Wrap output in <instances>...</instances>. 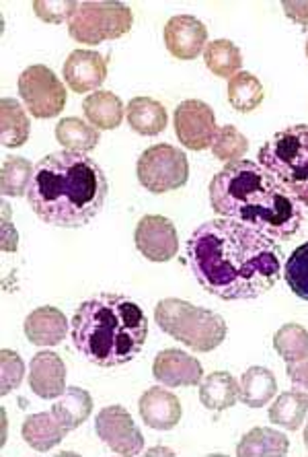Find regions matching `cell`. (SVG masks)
<instances>
[{
    "mask_svg": "<svg viewBox=\"0 0 308 457\" xmlns=\"http://www.w3.org/2000/svg\"><path fill=\"white\" fill-rule=\"evenodd\" d=\"M193 277L223 301L257 299L282 277V247L259 228L232 219L199 225L187 241Z\"/></svg>",
    "mask_w": 308,
    "mask_h": 457,
    "instance_id": "obj_1",
    "label": "cell"
},
{
    "mask_svg": "<svg viewBox=\"0 0 308 457\" xmlns=\"http://www.w3.org/2000/svg\"><path fill=\"white\" fill-rule=\"evenodd\" d=\"M207 194L220 217L255 227L273 239H292L303 227L298 200L257 161L226 163L212 178Z\"/></svg>",
    "mask_w": 308,
    "mask_h": 457,
    "instance_id": "obj_2",
    "label": "cell"
},
{
    "mask_svg": "<svg viewBox=\"0 0 308 457\" xmlns=\"http://www.w3.org/2000/svg\"><path fill=\"white\" fill-rule=\"evenodd\" d=\"M109 181L86 153L58 151L39 159L27 190L31 211L45 225L78 228L103 211Z\"/></svg>",
    "mask_w": 308,
    "mask_h": 457,
    "instance_id": "obj_3",
    "label": "cell"
},
{
    "mask_svg": "<svg viewBox=\"0 0 308 457\" xmlns=\"http://www.w3.org/2000/svg\"><path fill=\"white\" fill-rule=\"evenodd\" d=\"M77 351L97 367H122L142 353L149 320L142 307L116 293H101L80 303L70 324Z\"/></svg>",
    "mask_w": 308,
    "mask_h": 457,
    "instance_id": "obj_4",
    "label": "cell"
},
{
    "mask_svg": "<svg viewBox=\"0 0 308 457\" xmlns=\"http://www.w3.org/2000/svg\"><path fill=\"white\" fill-rule=\"evenodd\" d=\"M154 321L165 334L196 353L216 351L229 334L223 315L187 303L183 299H163L157 303Z\"/></svg>",
    "mask_w": 308,
    "mask_h": 457,
    "instance_id": "obj_5",
    "label": "cell"
},
{
    "mask_svg": "<svg viewBox=\"0 0 308 457\" xmlns=\"http://www.w3.org/2000/svg\"><path fill=\"white\" fill-rule=\"evenodd\" d=\"M257 163L308 206V124L280 130L257 153Z\"/></svg>",
    "mask_w": 308,
    "mask_h": 457,
    "instance_id": "obj_6",
    "label": "cell"
},
{
    "mask_svg": "<svg viewBox=\"0 0 308 457\" xmlns=\"http://www.w3.org/2000/svg\"><path fill=\"white\" fill-rule=\"evenodd\" d=\"M134 15L128 4L118 0L78 3L69 21L70 37L85 46H99L107 39H119L132 29Z\"/></svg>",
    "mask_w": 308,
    "mask_h": 457,
    "instance_id": "obj_7",
    "label": "cell"
},
{
    "mask_svg": "<svg viewBox=\"0 0 308 457\" xmlns=\"http://www.w3.org/2000/svg\"><path fill=\"white\" fill-rule=\"evenodd\" d=\"M136 176L140 186L152 194L179 190L190 179V161L171 145H152L138 157Z\"/></svg>",
    "mask_w": 308,
    "mask_h": 457,
    "instance_id": "obj_8",
    "label": "cell"
},
{
    "mask_svg": "<svg viewBox=\"0 0 308 457\" xmlns=\"http://www.w3.org/2000/svg\"><path fill=\"white\" fill-rule=\"evenodd\" d=\"M19 97L33 118L50 120L62 113L69 93L56 72L44 64H33L19 77Z\"/></svg>",
    "mask_w": 308,
    "mask_h": 457,
    "instance_id": "obj_9",
    "label": "cell"
},
{
    "mask_svg": "<svg viewBox=\"0 0 308 457\" xmlns=\"http://www.w3.org/2000/svg\"><path fill=\"white\" fill-rule=\"evenodd\" d=\"M95 431L118 455H138L144 449V435L124 406H107L95 419Z\"/></svg>",
    "mask_w": 308,
    "mask_h": 457,
    "instance_id": "obj_10",
    "label": "cell"
},
{
    "mask_svg": "<svg viewBox=\"0 0 308 457\" xmlns=\"http://www.w3.org/2000/svg\"><path fill=\"white\" fill-rule=\"evenodd\" d=\"M218 126L214 110L199 99H187L177 105L175 112V134L179 143L190 151L210 149L216 137Z\"/></svg>",
    "mask_w": 308,
    "mask_h": 457,
    "instance_id": "obj_11",
    "label": "cell"
},
{
    "mask_svg": "<svg viewBox=\"0 0 308 457\" xmlns=\"http://www.w3.org/2000/svg\"><path fill=\"white\" fill-rule=\"evenodd\" d=\"M134 244L136 250L144 255L146 260L157 262H169L177 255L179 250V237L177 228L173 220L160 214H146L138 220L136 233H134Z\"/></svg>",
    "mask_w": 308,
    "mask_h": 457,
    "instance_id": "obj_12",
    "label": "cell"
},
{
    "mask_svg": "<svg viewBox=\"0 0 308 457\" xmlns=\"http://www.w3.org/2000/svg\"><path fill=\"white\" fill-rule=\"evenodd\" d=\"M207 29L191 15L171 17L165 25V46L173 58L196 60L206 50Z\"/></svg>",
    "mask_w": 308,
    "mask_h": 457,
    "instance_id": "obj_13",
    "label": "cell"
},
{
    "mask_svg": "<svg viewBox=\"0 0 308 457\" xmlns=\"http://www.w3.org/2000/svg\"><path fill=\"white\" fill-rule=\"evenodd\" d=\"M152 375L166 387H190L202 383L204 369L202 362L193 359L191 354L177 351V348H166L154 359Z\"/></svg>",
    "mask_w": 308,
    "mask_h": 457,
    "instance_id": "obj_14",
    "label": "cell"
},
{
    "mask_svg": "<svg viewBox=\"0 0 308 457\" xmlns=\"http://www.w3.org/2000/svg\"><path fill=\"white\" fill-rule=\"evenodd\" d=\"M107 79V60L95 50H75L64 62V80L75 93H95Z\"/></svg>",
    "mask_w": 308,
    "mask_h": 457,
    "instance_id": "obj_15",
    "label": "cell"
},
{
    "mask_svg": "<svg viewBox=\"0 0 308 457\" xmlns=\"http://www.w3.org/2000/svg\"><path fill=\"white\" fill-rule=\"evenodd\" d=\"M29 387L42 400H56L66 392V365L56 353L44 351L29 365Z\"/></svg>",
    "mask_w": 308,
    "mask_h": 457,
    "instance_id": "obj_16",
    "label": "cell"
},
{
    "mask_svg": "<svg viewBox=\"0 0 308 457\" xmlns=\"http://www.w3.org/2000/svg\"><path fill=\"white\" fill-rule=\"evenodd\" d=\"M138 410L144 425L154 431H171L181 420V402L163 387H150L140 395Z\"/></svg>",
    "mask_w": 308,
    "mask_h": 457,
    "instance_id": "obj_17",
    "label": "cell"
},
{
    "mask_svg": "<svg viewBox=\"0 0 308 457\" xmlns=\"http://www.w3.org/2000/svg\"><path fill=\"white\" fill-rule=\"evenodd\" d=\"M69 320L56 307H37L25 318L23 332L36 346H56L69 334Z\"/></svg>",
    "mask_w": 308,
    "mask_h": 457,
    "instance_id": "obj_18",
    "label": "cell"
},
{
    "mask_svg": "<svg viewBox=\"0 0 308 457\" xmlns=\"http://www.w3.org/2000/svg\"><path fill=\"white\" fill-rule=\"evenodd\" d=\"M70 431L66 428L62 422L56 419V414L52 412H39V414H31L23 420L21 427V435L23 439L29 443V447L36 449V452H50L62 443V439Z\"/></svg>",
    "mask_w": 308,
    "mask_h": 457,
    "instance_id": "obj_19",
    "label": "cell"
},
{
    "mask_svg": "<svg viewBox=\"0 0 308 457\" xmlns=\"http://www.w3.org/2000/svg\"><path fill=\"white\" fill-rule=\"evenodd\" d=\"M128 124L140 137H157L169 124L165 105L150 97H134L128 104Z\"/></svg>",
    "mask_w": 308,
    "mask_h": 457,
    "instance_id": "obj_20",
    "label": "cell"
},
{
    "mask_svg": "<svg viewBox=\"0 0 308 457\" xmlns=\"http://www.w3.org/2000/svg\"><path fill=\"white\" fill-rule=\"evenodd\" d=\"M85 118L99 130H116L124 120V104L116 93L95 91L83 102Z\"/></svg>",
    "mask_w": 308,
    "mask_h": 457,
    "instance_id": "obj_21",
    "label": "cell"
},
{
    "mask_svg": "<svg viewBox=\"0 0 308 457\" xmlns=\"http://www.w3.org/2000/svg\"><path fill=\"white\" fill-rule=\"evenodd\" d=\"M240 386L229 371L210 373L199 383V400L207 410H229L239 402Z\"/></svg>",
    "mask_w": 308,
    "mask_h": 457,
    "instance_id": "obj_22",
    "label": "cell"
},
{
    "mask_svg": "<svg viewBox=\"0 0 308 457\" xmlns=\"http://www.w3.org/2000/svg\"><path fill=\"white\" fill-rule=\"evenodd\" d=\"M239 400L249 408H263L276 398L278 381L270 369L251 367L240 378Z\"/></svg>",
    "mask_w": 308,
    "mask_h": 457,
    "instance_id": "obj_23",
    "label": "cell"
},
{
    "mask_svg": "<svg viewBox=\"0 0 308 457\" xmlns=\"http://www.w3.org/2000/svg\"><path fill=\"white\" fill-rule=\"evenodd\" d=\"M31 126L23 105L17 99L3 97L0 102V140L6 149H17L29 140Z\"/></svg>",
    "mask_w": 308,
    "mask_h": 457,
    "instance_id": "obj_24",
    "label": "cell"
},
{
    "mask_svg": "<svg viewBox=\"0 0 308 457\" xmlns=\"http://www.w3.org/2000/svg\"><path fill=\"white\" fill-rule=\"evenodd\" d=\"M290 441L284 433L276 431V428L257 427L251 428L240 443L237 445V455L240 457H257V455H272L282 457L288 453Z\"/></svg>",
    "mask_w": 308,
    "mask_h": 457,
    "instance_id": "obj_25",
    "label": "cell"
},
{
    "mask_svg": "<svg viewBox=\"0 0 308 457\" xmlns=\"http://www.w3.org/2000/svg\"><path fill=\"white\" fill-rule=\"evenodd\" d=\"M52 412L69 431H75L80 425H85L93 412L91 394L80 387H66V392L52 406Z\"/></svg>",
    "mask_w": 308,
    "mask_h": 457,
    "instance_id": "obj_26",
    "label": "cell"
},
{
    "mask_svg": "<svg viewBox=\"0 0 308 457\" xmlns=\"http://www.w3.org/2000/svg\"><path fill=\"white\" fill-rule=\"evenodd\" d=\"M56 140L66 146V151L89 153L101 140V130L83 122L80 118H62L56 124Z\"/></svg>",
    "mask_w": 308,
    "mask_h": 457,
    "instance_id": "obj_27",
    "label": "cell"
},
{
    "mask_svg": "<svg viewBox=\"0 0 308 457\" xmlns=\"http://www.w3.org/2000/svg\"><path fill=\"white\" fill-rule=\"evenodd\" d=\"M204 62L212 75L220 79H232L243 66V54L229 39H214L206 46Z\"/></svg>",
    "mask_w": 308,
    "mask_h": 457,
    "instance_id": "obj_28",
    "label": "cell"
},
{
    "mask_svg": "<svg viewBox=\"0 0 308 457\" xmlns=\"http://www.w3.org/2000/svg\"><path fill=\"white\" fill-rule=\"evenodd\" d=\"M226 93H229V102L234 110L240 113H251L255 112L257 107L263 104L265 91L261 80L251 75V72H239L229 80V87H226Z\"/></svg>",
    "mask_w": 308,
    "mask_h": 457,
    "instance_id": "obj_29",
    "label": "cell"
},
{
    "mask_svg": "<svg viewBox=\"0 0 308 457\" xmlns=\"http://www.w3.org/2000/svg\"><path fill=\"white\" fill-rule=\"evenodd\" d=\"M306 410L308 402L292 389V392H284L278 395L267 416H270V420L276 427H284L288 431H298L306 419Z\"/></svg>",
    "mask_w": 308,
    "mask_h": 457,
    "instance_id": "obj_30",
    "label": "cell"
},
{
    "mask_svg": "<svg viewBox=\"0 0 308 457\" xmlns=\"http://www.w3.org/2000/svg\"><path fill=\"white\" fill-rule=\"evenodd\" d=\"M33 178V167L23 157H4L3 173H0V190L4 196L21 198L27 196Z\"/></svg>",
    "mask_w": 308,
    "mask_h": 457,
    "instance_id": "obj_31",
    "label": "cell"
},
{
    "mask_svg": "<svg viewBox=\"0 0 308 457\" xmlns=\"http://www.w3.org/2000/svg\"><path fill=\"white\" fill-rule=\"evenodd\" d=\"M212 154L223 163H234V161H240L249 151V138L243 137V132L237 130V126L226 124L218 128L216 137H214L212 143Z\"/></svg>",
    "mask_w": 308,
    "mask_h": 457,
    "instance_id": "obj_32",
    "label": "cell"
},
{
    "mask_svg": "<svg viewBox=\"0 0 308 457\" xmlns=\"http://www.w3.org/2000/svg\"><path fill=\"white\" fill-rule=\"evenodd\" d=\"M273 348L286 362L308 356V330L300 324H286L273 336Z\"/></svg>",
    "mask_w": 308,
    "mask_h": 457,
    "instance_id": "obj_33",
    "label": "cell"
},
{
    "mask_svg": "<svg viewBox=\"0 0 308 457\" xmlns=\"http://www.w3.org/2000/svg\"><path fill=\"white\" fill-rule=\"evenodd\" d=\"M284 278L298 299L308 301V241L298 245L284 266Z\"/></svg>",
    "mask_w": 308,
    "mask_h": 457,
    "instance_id": "obj_34",
    "label": "cell"
},
{
    "mask_svg": "<svg viewBox=\"0 0 308 457\" xmlns=\"http://www.w3.org/2000/svg\"><path fill=\"white\" fill-rule=\"evenodd\" d=\"M77 9L78 3H75V0H37V3H33L36 15L42 19V21L53 25L70 21Z\"/></svg>",
    "mask_w": 308,
    "mask_h": 457,
    "instance_id": "obj_35",
    "label": "cell"
},
{
    "mask_svg": "<svg viewBox=\"0 0 308 457\" xmlns=\"http://www.w3.org/2000/svg\"><path fill=\"white\" fill-rule=\"evenodd\" d=\"M0 375H3V395H9L12 389H17L25 378V362L15 351L0 353Z\"/></svg>",
    "mask_w": 308,
    "mask_h": 457,
    "instance_id": "obj_36",
    "label": "cell"
},
{
    "mask_svg": "<svg viewBox=\"0 0 308 457\" xmlns=\"http://www.w3.org/2000/svg\"><path fill=\"white\" fill-rule=\"evenodd\" d=\"M286 375L292 383L294 392H298L308 402V356L294 362H286Z\"/></svg>",
    "mask_w": 308,
    "mask_h": 457,
    "instance_id": "obj_37",
    "label": "cell"
},
{
    "mask_svg": "<svg viewBox=\"0 0 308 457\" xmlns=\"http://www.w3.org/2000/svg\"><path fill=\"white\" fill-rule=\"evenodd\" d=\"M282 9L288 19H292L298 25H308V3H282Z\"/></svg>",
    "mask_w": 308,
    "mask_h": 457,
    "instance_id": "obj_38",
    "label": "cell"
},
{
    "mask_svg": "<svg viewBox=\"0 0 308 457\" xmlns=\"http://www.w3.org/2000/svg\"><path fill=\"white\" fill-rule=\"evenodd\" d=\"M4 220H3V250L4 252H15L17 250V233L15 227L9 223V206L3 204Z\"/></svg>",
    "mask_w": 308,
    "mask_h": 457,
    "instance_id": "obj_39",
    "label": "cell"
},
{
    "mask_svg": "<svg viewBox=\"0 0 308 457\" xmlns=\"http://www.w3.org/2000/svg\"><path fill=\"white\" fill-rule=\"evenodd\" d=\"M304 445L308 447V425L304 427Z\"/></svg>",
    "mask_w": 308,
    "mask_h": 457,
    "instance_id": "obj_40",
    "label": "cell"
},
{
    "mask_svg": "<svg viewBox=\"0 0 308 457\" xmlns=\"http://www.w3.org/2000/svg\"><path fill=\"white\" fill-rule=\"evenodd\" d=\"M306 58H308V39H306Z\"/></svg>",
    "mask_w": 308,
    "mask_h": 457,
    "instance_id": "obj_41",
    "label": "cell"
}]
</instances>
